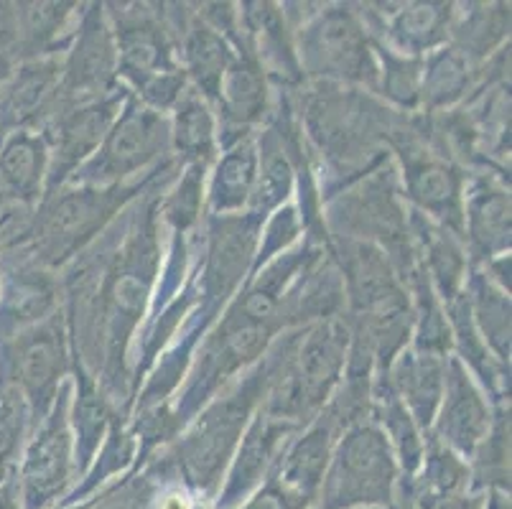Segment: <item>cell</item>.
Masks as SVG:
<instances>
[{
    "mask_svg": "<svg viewBox=\"0 0 512 509\" xmlns=\"http://www.w3.org/2000/svg\"><path fill=\"white\" fill-rule=\"evenodd\" d=\"M395 461L388 441L375 428H357L339 446L332 471L324 482V509H349L360 504H390Z\"/></svg>",
    "mask_w": 512,
    "mask_h": 509,
    "instance_id": "6da1fadb",
    "label": "cell"
},
{
    "mask_svg": "<svg viewBox=\"0 0 512 509\" xmlns=\"http://www.w3.org/2000/svg\"><path fill=\"white\" fill-rule=\"evenodd\" d=\"M347 334L329 321L306 336L299 354L286 367L271 398V413L301 415L327 398L344 364Z\"/></svg>",
    "mask_w": 512,
    "mask_h": 509,
    "instance_id": "7a4b0ae2",
    "label": "cell"
},
{
    "mask_svg": "<svg viewBox=\"0 0 512 509\" xmlns=\"http://www.w3.org/2000/svg\"><path fill=\"white\" fill-rule=\"evenodd\" d=\"M245 415H248V398L227 400L204 415L197 431L181 448V461L189 482L197 484L199 489L217 487L237 433L245 423Z\"/></svg>",
    "mask_w": 512,
    "mask_h": 509,
    "instance_id": "3957f363",
    "label": "cell"
},
{
    "mask_svg": "<svg viewBox=\"0 0 512 509\" xmlns=\"http://www.w3.org/2000/svg\"><path fill=\"white\" fill-rule=\"evenodd\" d=\"M110 214V196L105 191H74L46 209L39 222L41 252L51 263H59L77 250Z\"/></svg>",
    "mask_w": 512,
    "mask_h": 509,
    "instance_id": "277c9868",
    "label": "cell"
},
{
    "mask_svg": "<svg viewBox=\"0 0 512 509\" xmlns=\"http://www.w3.org/2000/svg\"><path fill=\"white\" fill-rule=\"evenodd\" d=\"M16 385L29 398L36 413H44L57 392L59 375L64 370L62 336L54 326H41L34 334L21 336L13 357Z\"/></svg>",
    "mask_w": 512,
    "mask_h": 509,
    "instance_id": "5b68a950",
    "label": "cell"
},
{
    "mask_svg": "<svg viewBox=\"0 0 512 509\" xmlns=\"http://www.w3.org/2000/svg\"><path fill=\"white\" fill-rule=\"evenodd\" d=\"M69 476V436L54 420L29 448L21 469L23 509H46L62 494Z\"/></svg>",
    "mask_w": 512,
    "mask_h": 509,
    "instance_id": "8992f818",
    "label": "cell"
},
{
    "mask_svg": "<svg viewBox=\"0 0 512 509\" xmlns=\"http://www.w3.org/2000/svg\"><path fill=\"white\" fill-rule=\"evenodd\" d=\"M164 146V120L156 112L128 110L102 151V176H123L151 161Z\"/></svg>",
    "mask_w": 512,
    "mask_h": 509,
    "instance_id": "52a82bcc",
    "label": "cell"
},
{
    "mask_svg": "<svg viewBox=\"0 0 512 509\" xmlns=\"http://www.w3.org/2000/svg\"><path fill=\"white\" fill-rule=\"evenodd\" d=\"M309 56L324 72L342 77H362L367 67V46L355 18L332 11L311 28Z\"/></svg>",
    "mask_w": 512,
    "mask_h": 509,
    "instance_id": "ba28073f",
    "label": "cell"
},
{
    "mask_svg": "<svg viewBox=\"0 0 512 509\" xmlns=\"http://www.w3.org/2000/svg\"><path fill=\"white\" fill-rule=\"evenodd\" d=\"M487 431V408L459 364H451L449 387H446V405L441 415V433L446 441L462 451H472Z\"/></svg>",
    "mask_w": 512,
    "mask_h": 509,
    "instance_id": "9c48e42d",
    "label": "cell"
},
{
    "mask_svg": "<svg viewBox=\"0 0 512 509\" xmlns=\"http://www.w3.org/2000/svg\"><path fill=\"white\" fill-rule=\"evenodd\" d=\"M327 459L329 428L319 426L291 448V454L281 464V471H278L273 487H278L283 494H288V497L306 507L316 494V489H319V484L324 482Z\"/></svg>",
    "mask_w": 512,
    "mask_h": 509,
    "instance_id": "30bf717a",
    "label": "cell"
},
{
    "mask_svg": "<svg viewBox=\"0 0 512 509\" xmlns=\"http://www.w3.org/2000/svg\"><path fill=\"white\" fill-rule=\"evenodd\" d=\"M46 153L41 140L18 133L0 151V194L11 199H31L44 176Z\"/></svg>",
    "mask_w": 512,
    "mask_h": 509,
    "instance_id": "8fae6325",
    "label": "cell"
},
{
    "mask_svg": "<svg viewBox=\"0 0 512 509\" xmlns=\"http://www.w3.org/2000/svg\"><path fill=\"white\" fill-rule=\"evenodd\" d=\"M113 44L100 21H90L85 26V34L79 39L77 51L69 64V92L72 95H90L92 90L102 87L113 77Z\"/></svg>",
    "mask_w": 512,
    "mask_h": 509,
    "instance_id": "7c38bea8",
    "label": "cell"
},
{
    "mask_svg": "<svg viewBox=\"0 0 512 509\" xmlns=\"http://www.w3.org/2000/svg\"><path fill=\"white\" fill-rule=\"evenodd\" d=\"M118 110V102H100V105H87L82 110H74L59 128V158L64 166H72L79 158H85L97 146L110 128Z\"/></svg>",
    "mask_w": 512,
    "mask_h": 509,
    "instance_id": "4fadbf2b",
    "label": "cell"
},
{
    "mask_svg": "<svg viewBox=\"0 0 512 509\" xmlns=\"http://www.w3.org/2000/svg\"><path fill=\"white\" fill-rule=\"evenodd\" d=\"M57 82V67L54 64H31L21 69L11 84L3 92L0 100V118L6 123H23L29 120L46 97L54 90Z\"/></svg>",
    "mask_w": 512,
    "mask_h": 509,
    "instance_id": "5bb4252c",
    "label": "cell"
},
{
    "mask_svg": "<svg viewBox=\"0 0 512 509\" xmlns=\"http://www.w3.org/2000/svg\"><path fill=\"white\" fill-rule=\"evenodd\" d=\"M54 303V288L41 273H18L8 280L3 293V319L11 326H26L39 321Z\"/></svg>",
    "mask_w": 512,
    "mask_h": 509,
    "instance_id": "9a60e30c",
    "label": "cell"
},
{
    "mask_svg": "<svg viewBox=\"0 0 512 509\" xmlns=\"http://www.w3.org/2000/svg\"><path fill=\"white\" fill-rule=\"evenodd\" d=\"M276 436V428L263 426V420L250 431L248 441H245V446L240 451V459L235 464V471L230 476V484H227L225 502H222L225 507H235L258 484V479L265 471V464H268V459L273 454Z\"/></svg>",
    "mask_w": 512,
    "mask_h": 509,
    "instance_id": "2e32d148",
    "label": "cell"
},
{
    "mask_svg": "<svg viewBox=\"0 0 512 509\" xmlns=\"http://www.w3.org/2000/svg\"><path fill=\"white\" fill-rule=\"evenodd\" d=\"M250 250H253V232L240 222L225 224L220 235L214 237L209 278L220 286L222 293L237 283L250 258Z\"/></svg>",
    "mask_w": 512,
    "mask_h": 509,
    "instance_id": "e0dca14e",
    "label": "cell"
},
{
    "mask_svg": "<svg viewBox=\"0 0 512 509\" xmlns=\"http://www.w3.org/2000/svg\"><path fill=\"white\" fill-rule=\"evenodd\" d=\"M398 385L416 408L421 423H428L441 398V364L434 357L408 359L398 372Z\"/></svg>",
    "mask_w": 512,
    "mask_h": 509,
    "instance_id": "ac0fdd59",
    "label": "cell"
},
{
    "mask_svg": "<svg viewBox=\"0 0 512 509\" xmlns=\"http://www.w3.org/2000/svg\"><path fill=\"white\" fill-rule=\"evenodd\" d=\"M411 194L431 212H439L441 217H456L459 209V184L451 171L436 163H421L411 171Z\"/></svg>",
    "mask_w": 512,
    "mask_h": 509,
    "instance_id": "d6986e66",
    "label": "cell"
},
{
    "mask_svg": "<svg viewBox=\"0 0 512 509\" xmlns=\"http://www.w3.org/2000/svg\"><path fill=\"white\" fill-rule=\"evenodd\" d=\"M255 179V153L250 146H240L222 161L214 181V207L232 209L248 199Z\"/></svg>",
    "mask_w": 512,
    "mask_h": 509,
    "instance_id": "ffe728a7",
    "label": "cell"
},
{
    "mask_svg": "<svg viewBox=\"0 0 512 509\" xmlns=\"http://www.w3.org/2000/svg\"><path fill=\"white\" fill-rule=\"evenodd\" d=\"M23 415H26L23 392L18 390L16 382L3 380L0 382V484L6 482L8 466L21 443L23 420H26Z\"/></svg>",
    "mask_w": 512,
    "mask_h": 509,
    "instance_id": "44dd1931",
    "label": "cell"
},
{
    "mask_svg": "<svg viewBox=\"0 0 512 509\" xmlns=\"http://www.w3.org/2000/svg\"><path fill=\"white\" fill-rule=\"evenodd\" d=\"M189 62H192L199 82L207 87L209 95H214L222 84V74L230 62V51L222 44L220 36H214L207 28H197L189 39Z\"/></svg>",
    "mask_w": 512,
    "mask_h": 509,
    "instance_id": "7402d4cb",
    "label": "cell"
},
{
    "mask_svg": "<svg viewBox=\"0 0 512 509\" xmlns=\"http://www.w3.org/2000/svg\"><path fill=\"white\" fill-rule=\"evenodd\" d=\"M510 232V202L500 191L477 196L472 202V235L484 247H497L507 242Z\"/></svg>",
    "mask_w": 512,
    "mask_h": 509,
    "instance_id": "603a6c76",
    "label": "cell"
},
{
    "mask_svg": "<svg viewBox=\"0 0 512 509\" xmlns=\"http://www.w3.org/2000/svg\"><path fill=\"white\" fill-rule=\"evenodd\" d=\"M225 105L235 120H253L263 107V79L253 64H237L225 82Z\"/></svg>",
    "mask_w": 512,
    "mask_h": 509,
    "instance_id": "cb8c5ba5",
    "label": "cell"
},
{
    "mask_svg": "<svg viewBox=\"0 0 512 509\" xmlns=\"http://www.w3.org/2000/svg\"><path fill=\"white\" fill-rule=\"evenodd\" d=\"M120 49H123L125 67L133 69V72L158 74V64L164 62V46H161L156 28L141 26V23L123 28Z\"/></svg>",
    "mask_w": 512,
    "mask_h": 509,
    "instance_id": "d4e9b609",
    "label": "cell"
},
{
    "mask_svg": "<svg viewBox=\"0 0 512 509\" xmlns=\"http://www.w3.org/2000/svg\"><path fill=\"white\" fill-rule=\"evenodd\" d=\"M176 146L189 156H209L212 148V120L197 100H189L176 118Z\"/></svg>",
    "mask_w": 512,
    "mask_h": 509,
    "instance_id": "484cf974",
    "label": "cell"
},
{
    "mask_svg": "<svg viewBox=\"0 0 512 509\" xmlns=\"http://www.w3.org/2000/svg\"><path fill=\"white\" fill-rule=\"evenodd\" d=\"M467 484V469L446 451H434L421 482V497H449L462 494Z\"/></svg>",
    "mask_w": 512,
    "mask_h": 509,
    "instance_id": "4316f807",
    "label": "cell"
},
{
    "mask_svg": "<svg viewBox=\"0 0 512 509\" xmlns=\"http://www.w3.org/2000/svg\"><path fill=\"white\" fill-rule=\"evenodd\" d=\"M398 28L408 41L428 44L444 28V6H413L411 11L400 16Z\"/></svg>",
    "mask_w": 512,
    "mask_h": 509,
    "instance_id": "83f0119b",
    "label": "cell"
},
{
    "mask_svg": "<svg viewBox=\"0 0 512 509\" xmlns=\"http://www.w3.org/2000/svg\"><path fill=\"white\" fill-rule=\"evenodd\" d=\"M464 62L456 54H444L439 62L431 69V79H428V95L436 102H446L451 97L459 95L464 87Z\"/></svg>",
    "mask_w": 512,
    "mask_h": 509,
    "instance_id": "f1b7e54d",
    "label": "cell"
},
{
    "mask_svg": "<svg viewBox=\"0 0 512 509\" xmlns=\"http://www.w3.org/2000/svg\"><path fill=\"white\" fill-rule=\"evenodd\" d=\"M428 252H431V263H434V270L439 273L441 283L451 291L456 286V280H459V270H462L459 250L446 237H441V240L431 242Z\"/></svg>",
    "mask_w": 512,
    "mask_h": 509,
    "instance_id": "f546056e",
    "label": "cell"
},
{
    "mask_svg": "<svg viewBox=\"0 0 512 509\" xmlns=\"http://www.w3.org/2000/svg\"><path fill=\"white\" fill-rule=\"evenodd\" d=\"M288 181H291V171H288L283 158H278V161H273L271 166L265 168L263 186H260V202H263V207H273L281 196H286Z\"/></svg>",
    "mask_w": 512,
    "mask_h": 509,
    "instance_id": "4dcf8cb0",
    "label": "cell"
},
{
    "mask_svg": "<svg viewBox=\"0 0 512 509\" xmlns=\"http://www.w3.org/2000/svg\"><path fill=\"white\" fill-rule=\"evenodd\" d=\"M245 509H306V507L296 502V499L288 497V494H283L278 487L268 484V487H265L263 492H260Z\"/></svg>",
    "mask_w": 512,
    "mask_h": 509,
    "instance_id": "1f68e13d",
    "label": "cell"
},
{
    "mask_svg": "<svg viewBox=\"0 0 512 509\" xmlns=\"http://www.w3.org/2000/svg\"><path fill=\"white\" fill-rule=\"evenodd\" d=\"M479 499L462 497V494H449V497H418L416 509H479Z\"/></svg>",
    "mask_w": 512,
    "mask_h": 509,
    "instance_id": "d6a6232c",
    "label": "cell"
},
{
    "mask_svg": "<svg viewBox=\"0 0 512 509\" xmlns=\"http://www.w3.org/2000/svg\"><path fill=\"white\" fill-rule=\"evenodd\" d=\"M0 509H18L16 492L11 487H0Z\"/></svg>",
    "mask_w": 512,
    "mask_h": 509,
    "instance_id": "836d02e7",
    "label": "cell"
},
{
    "mask_svg": "<svg viewBox=\"0 0 512 509\" xmlns=\"http://www.w3.org/2000/svg\"><path fill=\"white\" fill-rule=\"evenodd\" d=\"M490 509H510V504L502 502V497H495V499H492V507Z\"/></svg>",
    "mask_w": 512,
    "mask_h": 509,
    "instance_id": "e575fe53",
    "label": "cell"
}]
</instances>
